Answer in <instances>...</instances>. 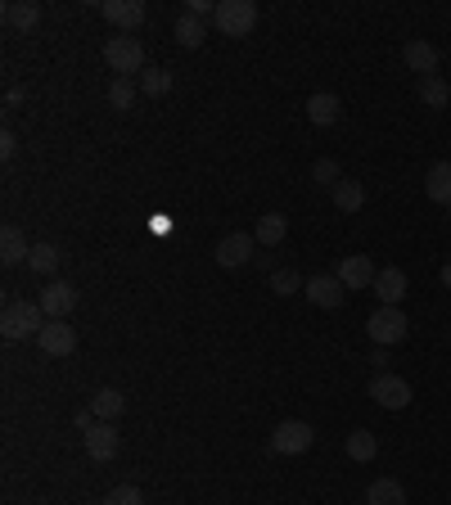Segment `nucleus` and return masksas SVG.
Returning a JSON list of instances; mask_svg holds the SVG:
<instances>
[{
	"label": "nucleus",
	"mask_w": 451,
	"mask_h": 505,
	"mask_svg": "<svg viewBox=\"0 0 451 505\" xmlns=\"http://www.w3.org/2000/svg\"><path fill=\"white\" fill-rule=\"evenodd\" d=\"M46 321H50V316L41 311V302H9L5 316H0V334H5L9 343H23V339L41 334Z\"/></svg>",
	"instance_id": "obj_1"
},
{
	"label": "nucleus",
	"mask_w": 451,
	"mask_h": 505,
	"mask_svg": "<svg viewBox=\"0 0 451 505\" xmlns=\"http://www.w3.org/2000/svg\"><path fill=\"white\" fill-rule=\"evenodd\" d=\"M213 23H217L222 37H248L257 27V5L253 0H222L213 9Z\"/></svg>",
	"instance_id": "obj_2"
},
{
	"label": "nucleus",
	"mask_w": 451,
	"mask_h": 505,
	"mask_svg": "<svg viewBox=\"0 0 451 505\" xmlns=\"http://www.w3.org/2000/svg\"><path fill=\"white\" fill-rule=\"evenodd\" d=\"M104 64L118 72V77H131V72H145V46L136 41V37H113L109 46H104Z\"/></svg>",
	"instance_id": "obj_3"
},
{
	"label": "nucleus",
	"mask_w": 451,
	"mask_h": 505,
	"mask_svg": "<svg viewBox=\"0 0 451 505\" xmlns=\"http://www.w3.org/2000/svg\"><path fill=\"white\" fill-rule=\"evenodd\" d=\"M366 330H371V339H375L379 348H393V343H402V339H406L411 321H406V311H402V307H379L375 316L366 321Z\"/></svg>",
	"instance_id": "obj_4"
},
{
	"label": "nucleus",
	"mask_w": 451,
	"mask_h": 505,
	"mask_svg": "<svg viewBox=\"0 0 451 505\" xmlns=\"http://www.w3.org/2000/svg\"><path fill=\"white\" fill-rule=\"evenodd\" d=\"M311 442H316V429L302 425V420H285L271 433V451L276 456H302V451H311Z\"/></svg>",
	"instance_id": "obj_5"
},
{
	"label": "nucleus",
	"mask_w": 451,
	"mask_h": 505,
	"mask_svg": "<svg viewBox=\"0 0 451 505\" xmlns=\"http://www.w3.org/2000/svg\"><path fill=\"white\" fill-rule=\"evenodd\" d=\"M37 348L46 357H73L77 352V330L68 321H46V330L37 334Z\"/></svg>",
	"instance_id": "obj_6"
},
{
	"label": "nucleus",
	"mask_w": 451,
	"mask_h": 505,
	"mask_svg": "<svg viewBox=\"0 0 451 505\" xmlns=\"http://www.w3.org/2000/svg\"><path fill=\"white\" fill-rule=\"evenodd\" d=\"M253 235H244V230H230V235H222L217 239V248H213V258H217V267H226V271H235V267H244L248 258H253Z\"/></svg>",
	"instance_id": "obj_7"
},
{
	"label": "nucleus",
	"mask_w": 451,
	"mask_h": 505,
	"mask_svg": "<svg viewBox=\"0 0 451 505\" xmlns=\"http://www.w3.org/2000/svg\"><path fill=\"white\" fill-rule=\"evenodd\" d=\"M371 397H375V406H383V411H402V406L411 402V384L383 370V374L371 379Z\"/></svg>",
	"instance_id": "obj_8"
},
{
	"label": "nucleus",
	"mask_w": 451,
	"mask_h": 505,
	"mask_svg": "<svg viewBox=\"0 0 451 505\" xmlns=\"http://www.w3.org/2000/svg\"><path fill=\"white\" fill-rule=\"evenodd\" d=\"M81 442H86V456H90L95 465H109V460L122 451V437H118V429H113V425H104V420H100L95 429L81 433Z\"/></svg>",
	"instance_id": "obj_9"
},
{
	"label": "nucleus",
	"mask_w": 451,
	"mask_h": 505,
	"mask_svg": "<svg viewBox=\"0 0 451 505\" xmlns=\"http://www.w3.org/2000/svg\"><path fill=\"white\" fill-rule=\"evenodd\" d=\"M100 18L122 27V32H136L145 23V5L141 0H100Z\"/></svg>",
	"instance_id": "obj_10"
},
{
	"label": "nucleus",
	"mask_w": 451,
	"mask_h": 505,
	"mask_svg": "<svg viewBox=\"0 0 451 505\" xmlns=\"http://www.w3.org/2000/svg\"><path fill=\"white\" fill-rule=\"evenodd\" d=\"M41 311L50 316V321H68V311L77 307V289L68 285V280H50V285L41 289Z\"/></svg>",
	"instance_id": "obj_11"
},
{
	"label": "nucleus",
	"mask_w": 451,
	"mask_h": 505,
	"mask_svg": "<svg viewBox=\"0 0 451 505\" xmlns=\"http://www.w3.org/2000/svg\"><path fill=\"white\" fill-rule=\"evenodd\" d=\"M334 276L343 280V289H352V293H357V289L375 285L379 271H375V262H371L366 253H352V258H343V262H339V271H334Z\"/></svg>",
	"instance_id": "obj_12"
},
{
	"label": "nucleus",
	"mask_w": 451,
	"mask_h": 505,
	"mask_svg": "<svg viewBox=\"0 0 451 505\" xmlns=\"http://www.w3.org/2000/svg\"><path fill=\"white\" fill-rule=\"evenodd\" d=\"M302 293L311 298V307H325V311H334L339 302H343V280L339 276H311Z\"/></svg>",
	"instance_id": "obj_13"
},
{
	"label": "nucleus",
	"mask_w": 451,
	"mask_h": 505,
	"mask_svg": "<svg viewBox=\"0 0 451 505\" xmlns=\"http://www.w3.org/2000/svg\"><path fill=\"white\" fill-rule=\"evenodd\" d=\"M371 289L379 293V307H397V302L406 298V271H402V267H383Z\"/></svg>",
	"instance_id": "obj_14"
},
{
	"label": "nucleus",
	"mask_w": 451,
	"mask_h": 505,
	"mask_svg": "<svg viewBox=\"0 0 451 505\" xmlns=\"http://www.w3.org/2000/svg\"><path fill=\"white\" fill-rule=\"evenodd\" d=\"M402 59H406L411 72L434 77V72H438V46H429V41H406V46H402Z\"/></svg>",
	"instance_id": "obj_15"
},
{
	"label": "nucleus",
	"mask_w": 451,
	"mask_h": 505,
	"mask_svg": "<svg viewBox=\"0 0 451 505\" xmlns=\"http://www.w3.org/2000/svg\"><path fill=\"white\" fill-rule=\"evenodd\" d=\"M339 113H343V104H339V95H330V90H320V95L307 100V118H311V127H334Z\"/></svg>",
	"instance_id": "obj_16"
},
{
	"label": "nucleus",
	"mask_w": 451,
	"mask_h": 505,
	"mask_svg": "<svg viewBox=\"0 0 451 505\" xmlns=\"http://www.w3.org/2000/svg\"><path fill=\"white\" fill-rule=\"evenodd\" d=\"M5 23H9L14 32H37L41 5H37V0H14V5H5Z\"/></svg>",
	"instance_id": "obj_17"
},
{
	"label": "nucleus",
	"mask_w": 451,
	"mask_h": 505,
	"mask_svg": "<svg viewBox=\"0 0 451 505\" xmlns=\"http://www.w3.org/2000/svg\"><path fill=\"white\" fill-rule=\"evenodd\" d=\"M27 253H32V244L23 239V230H18V226H5V230H0V262H5V267H18V262H27Z\"/></svg>",
	"instance_id": "obj_18"
},
{
	"label": "nucleus",
	"mask_w": 451,
	"mask_h": 505,
	"mask_svg": "<svg viewBox=\"0 0 451 505\" xmlns=\"http://www.w3.org/2000/svg\"><path fill=\"white\" fill-rule=\"evenodd\" d=\"M425 195H429L434 204L451 208V163H434V167L425 172Z\"/></svg>",
	"instance_id": "obj_19"
},
{
	"label": "nucleus",
	"mask_w": 451,
	"mask_h": 505,
	"mask_svg": "<svg viewBox=\"0 0 451 505\" xmlns=\"http://www.w3.org/2000/svg\"><path fill=\"white\" fill-rule=\"evenodd\" d=\"M415 95H420L425 109H447L451 104V86L438 72H434V77H420V81H415Z\"/></svg>",
	"instance_id": "obj_20"
},
{
	"label": "nucleus",
	"mask_w": 451,
	"mask_h": 505,
	"mask_svg": "<svg viewBox=\"0 0 451 505\" xmlns=\"http://www.w3.org/2000/svg\"><path fill=\"white\" fill-rule=\"evenodd\" d=\"M90 411H95V420H104V425H113L122 411H127V397L118 393V388H100L95 397H90Z\"/></svg>",
	"instance_id": "obj_21"
},
{
	"label": "nucleus",
	"mask_w": 451,
	"mask_h": 505,
	"mask_svg": "<svg viewBox=\"0 0 451 505\" xmlns=\"http://www.w3.org/2000/svg\"><path fill=\"white\" fill-rule=\"evenodd\" d=\"M334 208H339V213H362V208H366V185L343 176V181L334 185Z\"/></svg>",
	"instance_id": "obj_22"
},
{
	"label": "nucleus",
	"mask_w": 451,
	"mask_h": 505,
	"mask_svg": "<svg viewBox=\"0 0 451 505\" xmlns=\"http://www.w3.org/2000/svg\"><path fill=\"white\" fill-rule=\"evenodd\" d=\"M59 262H64V253L55 248V244H32V253H27V271H37V276H55L59 271Z\"/></svg>",
	"instance_id": "obj_23"
},
{
	"label": "nucleus",
	"mask_w": 451,
	"mask_h": 505,
	"mask_svg": "<svg viewBox=\"0 0 451 505\" xmlns=\"http://www.w3.org/2000/svg\"><path fill=\"white\" fill-rule=\"evenodd\" d=\"M285 235H289V216H285V213H267L262 221H257V230H253V239H257V244H267V248H276Z\"/></svg>",
	"instance_id": "obj_24"
},
{
	"label": "nucleus",
	"mask_w": 451,
	"mask_h": 505,
	"mask_svg": "<svg viewBox=\"0 0 451 505\" xmlns=\"http://www.w3.org/2000/svg\"><path fill=\"white\" fill-rule=\"evenodd\" d=\"M172 37H176V46L194 50V46H204L208 27H204V18H194V14H181V18H176V27H172Z\"/></svg>",
	"instance_id": "obj_25"
},
{
	"label": "nucleus",
	"mask_w": 451,
	"mask_h": 505,
	"mask_svg": "<svg viewBox=\"0 0 451 505\" xmlns=\"http://www.w3.org/2000/svg\"><path fill=\"white\" fill-rule=\"evenodd\" d=\"M366 501L371 505H406V488H402L397 479H375L371 492H366Z\"/></svg>",
	"instance_id": "obj_26"
},
{
	"label": "nucleus",
	"mask_w": 451,
	"mask_h": 505,
	"mask_svg": "<svg viewBox=\"0 0 451 505\" xmlns=\"http://www.w3.org/2000/svg\"><path fill=\"white\" fill-rule=\"evenodd\" d=\"M343 447H348V456H352L357 465L375 460V451H379V442H375V433H371V429H352V433H348V442H343Z\"/></svg>",
	"instance_id": "obj_27"
},
{
	"label": "nucleus",
	"mask_w": 451,
	"mask_h": 505,
	"mask_svg": "<svg viewBox=\"0 0 451 505\" xmlns=\"http://www.w3.org/2000/svg\"><path fill=\"white\" fill-rule=\"evenodd\" d=\"M109 104H113V109H131V104H136V81H131V77H113Z\"/></svg>",
	"instance_id": "obj_28"
},
{
	"label": "nucleus",
	"mask_w": 451,
	"mask_h": 505,
	"mask_svg": "<svg viewBox=\"0 0 451 505\" xmlns=\"http://www.w3.org/2000/svg\"><path fill=\"white\" fill-rule=\"evenodd\" d=\"M141 90L153 95V100H158V95H167V90H172V72H167V68H145V72H141Z\"/></svg>",
	"instance_id": "obj_29"
},
{
	"label": "nucleus",
	"mask_w": 451,
	"mask_h": 505,
	"mask_svg": "<svg viewBox=\"0 0 451 505\" xmlns=\"http://www.w3.org/2000/svg\"><path fill=\"white\" fill-rule=\"evenodd\" d=\"M271 289L280 293V298H289V293H299L302 289V276L294 267H280V271H271Z\"/></svg>",
	"instance_id": "obj_30"
},
{
	"label": "nucleus",
	"mask_w": 451,
	"mask_h": 505,
	"mask_svg": "<svg viewBox=\"0 0 451 505\" xmlns=\"http://www.w3.org/2000/svg\"><path fill=\"white\" fill-rule=\"evenodd\" d=\"M311 181L334 190V185L343 181V176H339V163H334V158H316V163H311Z\"/></svg>",
	"instance_id": "obj_31"
},
{
	"label": "nucleus",
	"mask_w": 451,
	"mask_h": 505,
	"mask_svg": "<svg viewBox=\"0 0 451 505\" xmlns=\"http://www.w3.org/2000/svg\"><path fill=\"white\" fill-rule=\"evenodd\" d=\"M100 505H145V497H141V488H136V483H122V488L104 492V501H100Z\"/></svg>",
	"instance_id": "obj_32"
},
{
	"label": "nucleus",
	"mask_w": 451,
	"mask_h": 505,
	"mask_svg": "<svg viewBox=\"0 0 451 505\" xmlns=\"http://www.w3.org/2000/svg\"><path fill=\"white\" fill-rule=\"evenodd\" d=\"M18 153V136L14 132H0V158H14Z\"/></svg>",
	"instance_id": "obj_33"
},
{
	"label": "nucleus",
	"mask_w": 451,
	"mask_h": 505,
	"mask_svg": "<svg viewBox=\"0 0 451 505\" xmlns=\"http://www.w3.org/2000/svg\"><path fill=\"white\" fill-rule=\"evenodd\" d=\"M185 14H194V18H204V14H208V0H190V5H185Z\"/></svg>",
	"instance_id": "obj_34"
},
{
	"label": "nucleus",
	"mask_w": 451,
	"mask_h": 505,
	"mask_svg": "<svg viewBox=\"0 0 451 505\" xmlns=\"http://www.w3.org/2000/svg\"><path fill=\"white\" fill-rule=\"evenodd\" d=\"M371 365H375L379 374H383V370H388V352H383V348H375V357H371Z\"/></svg>",
	"instance_id": "obj_35"
},
{
	"label": "nucleus",
	"mask_w": 451,
	"mask_h": 505,
	"mask_svg": "<svg viewBox=\"0 0 451 505\" xmlns=\"http://www.w3.org/2000/svg\"><path fill=\"white\" fill-rule=\"evenodd\" d=\"M443 285L451 289V262H447V267H443Z\"/></svg>",
	"instance_id": "obj_36"
},
{
	"label": "nucleus",
	"mask_w": 451,
	"mask_h": 505,
	"mask_svg": "<svg viewBox=\"0 0 451 505\" xmlns=\"http://www.w3.org/2000/svg\"><path fill=\"white\" fill-rule=\"evenodd\" d=\"M362 505H371V501H362Z\"/></svg>",
	"instance_id": "obj_37"
}]
</instances>
